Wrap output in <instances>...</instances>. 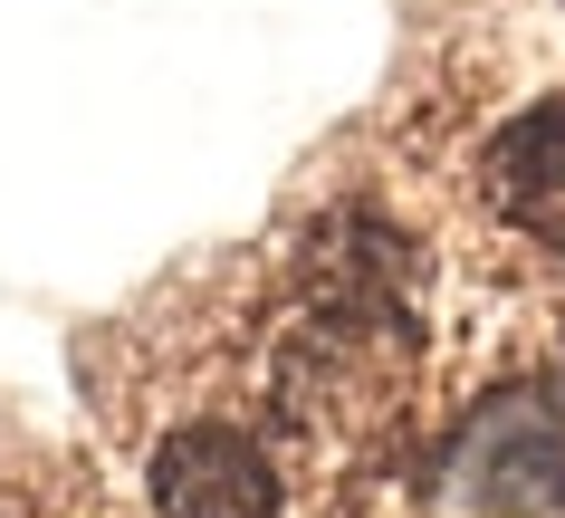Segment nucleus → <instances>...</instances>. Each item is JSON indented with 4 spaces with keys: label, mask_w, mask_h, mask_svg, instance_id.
<instances>
[{
    "label": "nucleus",
    "mask_w": 565,
    "mask_h": 518,
    "mask_svg": "<svg viewBox=\"0 0 565 518\" xmlns=\"http://www.w3.org/2000/svg\"><path fill=\"white\" fill-rule=\"evenodd\" d=\"M441 489L479 518H565V394H489Z\"/></svg>",
    "instance_id": "obj_1"
},
{
    "label": "nucleus",
    "mask_w": 565,
    "mask_h": 518,
    "mask_svg": "<svg viewBox=\"0 0 565 518\" xmlns=\"http://www.w3.org/2000/svg\"><path fill=\"white\" fill-rule=\"evenodd\" d=\"M145 489H153V518H278L288 471L268 452V432L202 413V423H182V432L153 442Z\"/></svg>",
    "instance_id": "obj_2"
},
{
    "label": "nucleus",
    "mask_w": 565,
    "mask_h": 518,
    "mask_svg": "<svg viewBox=\"0 0 565 518\" xmlns=\"http://www.w3.org/2000/svg\"><path fill=\"white\" fill-rule=\"evenodd\" d=\"M479 192H489V212H499L518 241L565 250V96L527 106L499 145L479 154Z\"/></svg>",
    "instance_id": "obj_3"
}]
</instances>
